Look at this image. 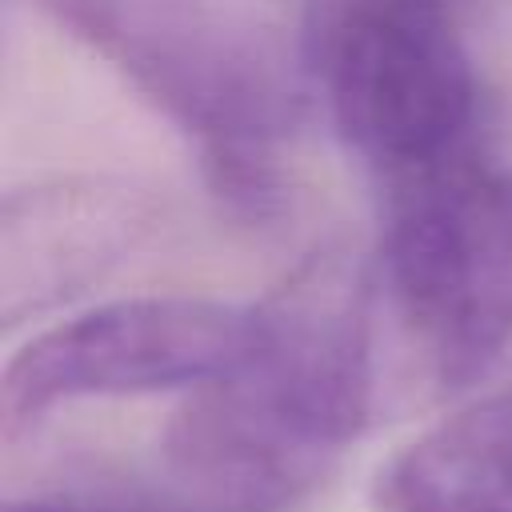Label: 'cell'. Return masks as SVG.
<instances>
[{"label":"cell","instance_id":"cell-3","mask_svg":"<svg viewBox=\"0 0 512 512\" xmlns=\"http://www.w3.org/2000/svg\"><path fill=\"white\" fill-rule=\"evenodd\" d=\"M284 8L308 92L384 192L480 152L476 68L448 0H284Z\"/></svg>","mask_w":512,"mask_h":512},{"label":"cell","instance_id":"cell-5","mask_svg":"<svg viewBox=\"0 0 512 512\" xmlns=\"http://www.w3.org/2000/svg\"><path fill=\"white\" fill-rule=\"evenodd\" d=\"M248 344V308L204 296H128L36 332L0 380V424L20 436L64 404L192 392Z\"/></svg>","mask_w":512,"mask_h":512},{"label":"cell","instance_id":"cell-2","mask_svg":"<svg viewBox=\"0 0 512 512\" xmlns=\"http://www.w3.org/2000/svg\"><path fill=\"white\" fill-rule=\"evenodd\" d=\"M196 144L216 204L272 224L288 204L284 144L304 124L300 64L236 0H32Z\"/></svg>","mask_w":512,"mask_h":512},{"label":"cell","instance_id":"cell-6","mask_svg":"<svg viewBox=\"0 0 512 512\" xmlns=\"http://www.w3.org/2000/svg\"><path fill=\"white\" fill-rule=\"evenodd\" d=\"M156 200L116 176H52L0 204L4 328L40 320L108 280L156 228Z\"/></svg>","mask_w":512,"mask_h":512},{"label":"cell","instance_id":"cell-8","mask_svg":"<svg viewBox=\"0 0 512 512\" xmlns=\"http://www.w3.org/2000/svg\"><path fill=\"white\" fill-rule=\"evenodd\" d=\"M4 512H144V508H116V504H92V500H68V496H32V500H8Z\"/></svg>","mask_w":512,"mask_h":512},{"label":"cell","instance_id":"cell-4","mask_svg":"<svg viewBox=\"0 0 512 512\" xmlns=\"http://www.w3.org/2000/svg\"><path fill=\"white\" fill-rule=\"evenodd\" d=\"M376 296L436 392L512 344V168L472 152L384 192Z\"/></svg>","mask_w":512,"mask_h":512},{"label":"cell","instance_id":"cell-7","mask_svg":"<svg viewBox=\"0 0 512 512\" xmlns=\"http://www.w3.org/2000/svg\"><path fill=\"white\" fill-rule=\"evenodd\" d=\"M376 512H512V388L464 404L372 480Z\"/></svg>","mask_w":512,"mask_h":512},{"label":"cell","instance_id":"cell-1","mask_svg":"<svg viewBox=\"0 0 512 512\" xmlns=\"http://www.w3.org/2000/svg\"><path fill=\"white\" fill-rule=\"evenodd\" d=\"M376 408V276L344 248L304 256L248 304L244 356L188 392L160 468L204 512H280L308 496Z\"/></svg>","mask_w":512,"mask_h":512}]
</instances>
